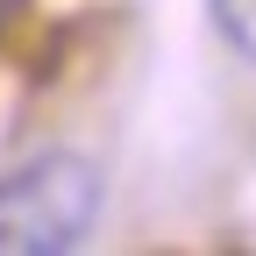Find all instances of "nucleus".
<instances>
[{"label":"nucleus","instance_id":"obj_2","mask_svg":"<svg viewBox=\"0 0 256 256\" xmlns=\"http://www.w3.org/2000/svg\"><path fill=\"white\" fill-rule=\"evenodd\" d=\"M214 28L256 64V0H214Z\"/></svg>","mask_w":256,"mask_h":256},{"label":"nucleus","instance_id":"obj_1","mask_svg":"<svg viewBox=\"0 0 256 256\" xmlns=\"http://www.w3.org/2000/svg\"><path fill=\"white\" fill-rule=\"evenodd\" d=\"M107 178L78 150H43L0 178V256H64L100 228Z\"/></svg>","mask_w":256,"mask_h":256}]
</instances>
